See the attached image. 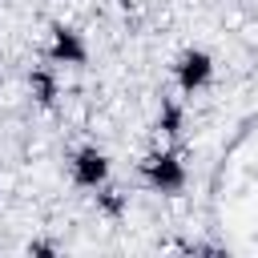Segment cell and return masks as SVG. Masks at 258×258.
Wrapping results in <instances>:
<instances>
[{"instance_id":"cell-1","label":"cell","mask_w":258,"mask_h":258,"mask_svg":"<svg viewBox=\"0 0 258 258\" xmlns=\"http://www.w3.org/2000/svg\"><path fill=\"white\" fill-rule=\"evenodd\" d=\"M137 173H141V181H145L153 194H165V198H177V194L185 189V181H189L185 157H181V149H173V145L149 149V153L141 157Z\"/></svg>"},{"instance_id":"cell-2","label":"cell","mask_w":258,"mask_h":258,"mask_svg":"<svg viewBox=\"0 0 258 258\" xmlns=\"http://www.w3.org/2000/svg\"><path fill=\"white\" fill-rule=\"evenodd\" d=\"M44 60H52L56 69H81L89 64V44H85V32L64 24V20H52L48 24V44H44Z\"/></svg>"},{"instance_id":"cell-3","label":"cell","mask_w":258,"mask_h":258,"mask_svg":"<svg viewBox=\"0 0 258 258\" xmlns=\"http://www.w3.org/2000/svg\"><path fill=\"white\" fill-rule=\"evenodd\" d=\"M210 81H214V52H206V48H181L177 60H173V85H177V93L194 97Z\"/></svg>"},{"instance_id":"cell-4","label":"cell","mask_w":258,"mask_h":258,"mask_svg":"<svg viewBox=\"0 0 258 258\" xmlns=\"http://www.w3.org/2000/svg\"><path fill=\"white\" fill-rule=\"evenodd\" d=\"M69 177H73V185H81V189H101V185H109V177H113V161H109V153H105L101 145H81V149H73V157H69Z\"/></svg>"},{"instance_id":"cell-5","label":"cell","mask_w":258,"mask_h":258,"mask_svg":"<svg viewBox=\"0 0 258 258\" xmlns=\"http://www.w3.org/2000/svg\"><path fill=\"white\" fill-rule=\"evenodd\" d=\"M28 97H32L40 109H52V105H56L60 81H56V64H52V60H48V64H36V69L28 73Z\"/></svg>"},{"instance_id":"cell-6","label":"cell","mask_w":258,"mask_h":258,"mask_svg":"<svg viewBox=\"0 0 258 258\" xmlns=\"http://www.w3.org/2000/svg\"><path fill=\"white\" fill-rule=\"evenodd\" d=\"M157 133L165 137V141H181V133H185V105L177 101V97H161V105H157Z\"/></svg>"},{"instance_id":"cell-7","label":"cell","mask_w":258,"mask_h":258,"mask_svg":"<svg viewBox=\"0 0 258 258\" xmlns=\"http://www.w3.org/2000/svg\"><path fill=\"white\" fill-rule=\"evenodd\" d=\"M28 254H56V242H28Z\"/></svg>"}]
</instances>
